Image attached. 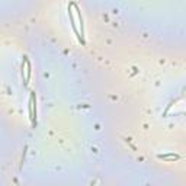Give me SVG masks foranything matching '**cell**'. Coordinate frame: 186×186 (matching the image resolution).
Segmentation results:
<instances>
[{
	"label": "cell",
	"instance_id": "6da1fadb",
	"mask_svg": "<svg viewBox=\"0 0 186 186\" xmlns=\"http://www.w3.org/2000/svg\"><path fill=\"white\" fill-rule=\"evenodd\" d=\"M68 16H70V22H71V26H73V29H74V32L77 33V38H79V41L82 42V44L84 45V38H83V35L77 31V26H76V21H74V16H73V12H71V4L68 6Z\"/></svg>",
	"mask_w": 186,
	"mask_h": 186
},
{
	"label": "cell",
	"instance_id": "7a4b0ae2",
	"mask_svg": "<svg viewBox=\"0 0 186 186\" xmlns=\"http://www.w3.org/2000/svg\"><path fill=\"white\" fill-rule=\"evenodd\" d=\"M35 105V96H31L29 99V109H31V113H29V116H31V121H32V124H35V119H36V108L33 106Z\"/></svg>",
	"mask_w": 186,
	"mask_h": 186
},
{
	"label": "cell",
	"instance_id": "3957f363",
	"mask_svg": "<svg viewBox=\"0 0 186 186\" xmlns=\"http://www.w3.org/2000/svg\"><path fill=\"white\" fill-rule=\"evenodd\" d=\"M159 159H163V160H179V156L177 154H160Z\"/></svg>",
	"mask_w": 186,
	"mask_h": 186
},
{
	"label": "cell",
	"instance_id": "277c9868",
	"mask_svg": "<svg viewBox=\"0 0 186 186\" xmlns=\"http://www.w3.org/2000/svg\"><path fill=\"white\" fill-rule=\"evenodd\" d=\"M26 66H28V71H26V82H25V84H28V80L31 79V64H29L28 60H26Z\"/></svg>",
	"mask_w": 186,
	"mask_h": 186
}]
</instances>
